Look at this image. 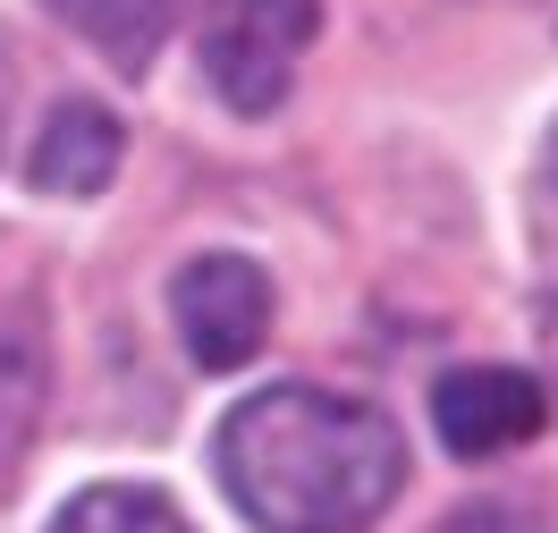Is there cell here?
I'll return each mask as SVG.
<instances>
[{"mask_svg": "<svg viewBox=\"0 0 558 533\" xmlns=\"http://www.w3.org/2000/svg\"><path fill=\"white\" fill-rule=\"evenodd\" d=\"M211 458L254 533H364L407 483V440L381 407L305 381L238 398Z\"/></svg>", "mask_w": 558, "mask_h": 533, "instance_id": "cell-1", "label": "cell"}, {"mask_svg": "<svg viewBox=\"0 0 558 533\" xmlns=\"http://www.w3.org/2000/svg\"><path fill=\"white\" fill-rule=\"evenodd\" d=\"M322 0H211L204 9V76L238 119H271L314 51Z\"/></svg>", "mask_w": 558, "mask_h": 533, "instance_id": "cell-2", "label": "cell"}, {"mask_svg": "<svg viewBox=\"0 0 558 533\" xmlns=\"http://www.w3.org/2000/svg\"><path fill=\"white\" fill-rule=\"evenodd\" d=\"M170 322L204 373H238L271 339V280L245 254H195L170 280Z\"/></svg>", "mask_w": 558, "mask_h": 533, "instance_id": "cell-3", "label": "cell"}, {"mask_svg": "<svg viewBox=\"0 0 558 533\" xmlns=\"http://www.w3.org/2000/svg\"><path fill=\"white\" fill-rule=\"evenodd\" d=\"M432 424H440L449 458H499V449H524L550 424V390L517 364H465L432 390Z\"/></svg>", "mask_w": 558, "mask_h": 533, "instance_id": "cell-4", "label": "cell"}, {"mask_svg": "<svg viewBox=\"0 0 558 533\" xmlns=\"http://www.w3.org/2000/svg\"><path fill=\"white\" fill-rule=\"evenodd\" d=\"M119 153H128V136H119V119L102 102H60L43 119L26 170H35L43 195H102L110 178H119Z\"/></svg>", "mask_w": 558, "mask_h": 533, "instance_id": "cell-5", "label": "cell"}, {"mask_svg": "<svg viewBox=\"0 0 558 533\" xmlns=\"http://www.w3.org/2000/svg\"><path fill=\"white\" fill-rule=\"evenodd\" d=\"M43 9H51L69 35L94 43L119 76H144V69H153V51L170 43V26H178L186 0H43Z\"/></svg>", "mask_w": 558, "mask_h": 533, "instance_id": "cell-6", "label": "cell"}, {"mask_svg": "<svg viewBox=\"0 0 558 533\" xmlns=\"http://www.w3.org/2000/svg\"><path fill=\"white\" fill-rule=\"evenodd\" d=\"M43 398H51V355L35 322H0V492L17 483V465L35 449Z\"/></svg>", "mask_w": 558, "mask_h": 533, "instance_id": "cell-7", "label": "cell"}, {"mask_svg": "<svg viewBox=\"0 0 558 533\" xmlns=\"http://www.w3.org/2000/svg\"><path fill=\"white\" fill-rule=\"evenodd\" d=\"M51 533H195L161 492H136V483H102V492H76L60 508Z\"/></svg>", "mask_w": 558, "mask_h": 533, "instance_id": "cell-8", "label": "cell"}, {"mask_svg": "<svg viewBox=\"0 0 558 533\" xmlns=\"http://www.w3.org/2000/svg\"><path fill=\"white\" fill-rule=\"evenodd\" d=\"M440 533H533V525H524L517 508H465V517H449Z\"/></svg>", "mask_w": 558, "mask_h": 533, "instance_id": "cell-9", "label": "cell"}, {"mask_svg": "<svg viewBox=\"0 0 558 533\" xmlns=\"http://www.w3.org/2000/svg\"><path fill=\"white\" fill-rule=\"evenodd\" d=\"M550 186H558V136H550Z\"/></svg>", "mask_w": 558, "mask_h": 533, "instance_id": "cell-10", "label": "cell"}]
</instances>
